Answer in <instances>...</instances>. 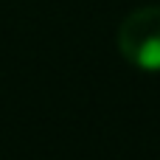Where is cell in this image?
<instances>
[{"instance_id": "1", "label": "cell", "mask_w": 160, "mask_h": 160, "mask_svg": "<svg viewBox=\"0 0 160 160\" xmlns=\"http://www.w3.org/2000/svg\"><path fill=\"white\" fill-rule=\"evenodd\" d=\"M121 56L146 73H160V6L132 11L118 28Z\"/></svg>"}]
</instances>
